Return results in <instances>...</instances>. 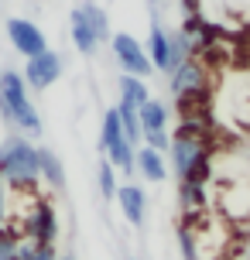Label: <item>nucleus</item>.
I'll return each mask as SVG.
<instances>
[{
  "instance_id": "f257e3e1",
  "label": "nucleus",
  "mask_w": 250,
  "mask_h": 260,
  "mask_svg": "<svg viewBox=\"0 0 250 260\" xmlns=\"http://www.w3.org/2000/svg\"><path fill=\"white\" fill-rule=\"evenodd\" d=\"M165 157H168V168L175 171L178 182H196V185L212 182V154L209 144H206V134H202V117L182 120V127L171 134Z\"/></svg>"
},
{
  "instance_id": "f03ea898",
  "label": "nucleus",
  "mask_w": 250,
  "mask_h": 260,
  "mask_svg": "<svg viewBox=\"0 0 250 260\" xmlns=\"http://www.w3.org/2000/svg\"><path fill=\"white\" fill-rule=\"evenodd\" d=\"M0 120L24 137H41V130H45L38 106L31 103L24 76L14 69H0Z\"/></svg>"
},
{
  "instance_id": "7ed1b4c3",
  "label": "nucleus",
  "mask_w": 250,
  "mask_h": 260,
  "mask_svg": "<svg viewBox=\"0 0 250 260\" xmlns=\"http://www.w3.org/2000/svg\"><path fill=\"white\" fill-rule=\"evenodd\" d=\"M0 178L7 192H35L41 182L38 175V147L24 134H7L0 141Z\"/></svg>"
},
{
  "instance_id": "20e7f679",
  "label": "nucleus",
  "mask_w": 250,
  "mask_h": 260,
  "mask_svg": "<svg viewBox=\"0 0 250 260\" xmlns=\"http://www.w3.org/2000/svg\"><path fill=\"white\" fill-rule=\"evenodd\" d=\"M168 89L182 103V110L202 103L209 96V69L199 62V58H189V62H182L178 69L168 72Z\"/></svg>"
},
{
  "instance_id": "39448f33",
  "label": "nucleus",
  "mask_w": 250,
  "mask_h": 260,
  "mask_svg": "<svg viewBox=\"0 0 250 260\" xmlns=\"http://www.w3.org/2000/svg\"><path fill=\"white\" fill-rule=\"evenodd\" d=\"M100 151L106 154V161H110L120 175H134V154H137V147L123 137L117 106H110L103 113V123H100Z\"/></svg>"
},
{
  "instance_id": "423d86ee",
  "label": "nucleus",
  "mask_w": 250,
  "mask_h": 260,
  "mask_svg": "<svg viewBox=\"0 0 250 260\" xmlns=\"http://www.w3.org/2000/svg\"><path fill=\"white\" fill-rule=\"evenodd\" d=\"M110 52H113L117 65L123 69V76H137V79L154 76V65L147 58V48L134 38V35H127V31H120V35L110 38Z\"/></svg>"
},
{
  "instance_id": "0eeeda50",
  "label": "nucleus",
  "mask_w": 250,
  "mask_h": 260,
  "mask_svg": "<svg viewBox=\"0 0 250 260\" xmlns=\"http://www.w3.org/2000/svg\"><path fill=\"white\" fill-rule=\"evenodd\" d=\"M7 41H11V48L17 55H24V58H35V55L48 52V38H45V31H41L35 21H27V17H7Z\"/></svg>"
},
{
  "instance_id": "6e6552de",
  "label": "nucleus",
  "mask_w": 250,
  "mask_h": 260,
  "mask_svg": "<svg viewBox=\"0 0 250 260\" xmlns=\"http://www.w3.org/2000/svg\"><path fill=\"white\" fill-rule=\"evenodd\" d=\"M62 69H66V62H62V55L58 52H41L35 55V58H27L24 62V82H27V89H35V92H45V89H52L55 82L62 79Z\"/></svg>"
},
{
  "instance_id": "1a4fd4ad",
  "label": "nucleus",
  "mask_w": 250,
  "mask_h": 260,
  "mask_svg": "<svg viewBox=\"0 0 250 260\" xmlns=\"http://www.w3.org/2000/svg\"><path fill=\"white\" fill-rule=\"evenodd\" d=\"M24 236L35 243H55L58 240V212L48 199H35V206L24 212Z\"/></svg>"
},
{
  "instance_id": "9d476101",
  "label": "nucleus",
  "mask_w": 250,
  "mask_h": 260,
  "mask_svg": "<svg viewBox=\"0 0 250 260\" xmlns=\"http://www.w3.org/2000/svg\"><path fill=\"white\" fill-rule=\"evenodd\" d=\"M117 206H120L123 219L131 222V226H137V230L144 226V219H147V192L137 182H123L117 188Z\"/></svg>"
},
{
  "instance_id": "9b49d317",
  "label": "nucleus",
  "mask_w": 250,
  "mask_h": 260,
  "mask_svg": "<svg viewBox=\"0 0 250 260\" xmlns=\"http://www.w3.org/2000/svg\"><path fill=\"white\" fill-rule=\"evenodd\" d=\"M134 171L144 178V182L151 185H161L165 178H168V157L161 154V151H154V147H137V154H134Z\"/></svg>"
},
{
  "instance_id": "f8f14e48",
  "label": "nucleus",
  "mask_w": 250,
  "mask_h": 260,
  "mask_svg": "<svg viewBox=\"0 0 250 260\" xmlns=\"http://www.w3.org/2000/svg\"><path fill=\"white\" fill-rule=\"evenodd\" d=\"M147 58H151V65H154V72H161V76H168L171 69V45H168V27L161 24L158 17L151 21V35H147Z\"/></svg>"
},
{
  "instance_id": "ddd939ff",
  "label": "nucleus",
  "mask_w": 250,
  "mask_h": 260,
  "mask_svg": "<svg viewBox=\"0 0 250 260\" xmlns=\"http://www.w3.org/2000/svg\"><path fill=\"white\" fill-rule=\"evenodd\" d=\"M69 38H72V45H76L79 55H96L100 52V38L92 35L89 21L82 17L79 7H72V14H69Z\"/></svg>"
},
{
  "instance_id": "4468645a",
  "label": "nucleus",
  "mask_w": 250,
  "mask_h": 260,
  "mask_svg": "<svg viewBox=\"0 0 250 260\" xmlns=\"http://www.w3.org/2000/svg\"><path fill=\"white\" fill-rule=\"evenodd\" d=\"M38 175L52 192L66 188V165H62V157L55 154L52 147H38Z\"/></svg>"
},
{
  "instance_id": "2eb2a0df",
  "label": "nucleus",
  "mask_w": 250,
  "mask_h": 260,
  "mask_svg": "<svg viewBox=\"0 0 250 260\" xmlns=\"http://www.w3.org/2000/svg\"><path fill=\"white\" fill-rule=\"evenodd\" d=\"M175 195H178V206H182L185 216H199V212H206V209H209V185L178 182Z\"/></svg>"
},
{
  "instance_id": "dca6fc26",
  "label": "nucleus",
  "mask_w": 250,
  "mask_h": 260,
  "mask_svg": "<svg viewBox=\"0 0 250 260\" xmlns=\"http://www.w3.org/2000/svg\"><path fill=\"white\" fill-rule=\"evenodd\" d=\"M220 206H223L226 219H247L250 216V188L247 185H233L220 195Z\"/></svg>"
},
{
  "instance_id": "f3484780",
  "label": "nucleus",
  "mask_w": 250,
  "mask_h": 260,
  "mask_svg": "<svg viewBox=\"0 0 250 260\" xmlns=\"http://www.w3.org/2000/svg\"><path fill=\"white\" fill-rule=\"evenodd\" d=\"M137 117H141V130H168L171 123V106L165 100H147L141 110H137Z\"/></svg>"
},
{
  "instance_id": "a211bd4d",
  "label": "nucleus",
  "mask_w": 250,
  "mask_h": 260,
  "mask_svg": "<svg viewBox=\"0 0 250 260\" xmlns=\"http://www.w3.org/2000/svg\"><path fill=\"white\" fill-rule=\"evenodd\" d=\"M117 89H120V103H131V106H137V110L151 100L147 82H144V79H137V76H120L117 79Z\"/></svg>"
},
{
  "instance_id": "6ab92c4d",
  "label": "nucleus",
  "mask_w": 250,
  "mask_h": 260,
  "mask_svg": "<svg viewBox=\"0 0 250 260\" xmlns=\"http://www.w3.org/2000/svg\"><path fill=\"white\" fill-rule=\"evenodd\" d=\"M79 11H82V17L89 21L92 35L100 38V45L113 38V31H110V17H106V11L100 7V4H92V0H82V4H79Z\"/></svg>"
},
{
  "instance_id": "aec40b11",
  "label": "nucleus",
  "mask_w": 250,
  "mask_h": 260,
  "mask_svg": "<svg viewBox=\"0 0 250 260\" xmlns=\"http://www.w3.org/2000/svg\"><path fill=\"white\" fill-rule=\"evenodd\" d=\"M117 117H120V127H123V137L137 147V144H141V137H144V130H141V117H137V106L117 103Z\"/></svg>"
},
{
  "instance_id": "412c9836",
  "label": "nucleus",
  "mask_w": 250,
  "mask_h": 260,
  "mask_svg": "<svg viewBox=\"0 0 250 260\" xmlns=\"http://www.w3.org/2000/svg\"><path fill=\"white\" fill-rule=\"evenodd\" d=\"M96 188H100V195H103V199H117V188H120L117 168H113L106 157L100 161V168H96Z\"/></svg>"
},
{
  "instance_id": "4be33fe9",
  "label": "nucleus",
  "mask_w": 250,
  "mask_h": 260,
  "mask_svg": "<svg viewBox=\"0 0 250 260\" xmlns=\"http://www.w3.org/2000/svg\"><path fill=\"white\" fill-rule=\"evenodd\" d=\"M178 250H182V260H199L196 226H189V222H182V226H178Z\"/></svg>"
},
{
  "instance_id": "5701e85b",
  "label": "nucleus",
  "mask_w": 250,
  "mask_h": 260,
  "mask_svg": "<svg viewBox=\"0 0 250 260\" xmlns=\"http://www.w3.org/2000/svg\"><path fill=\"white\" fill-rule=\"evenodd\" d=\"M17 243H21V233L14 226H0V260H14Z\"/></svg>"
},
{
  "instance_id": "b1692460",
  "label": "nucleus",
  "mask_w": 250,
  "mask_h": 260,
  "mask_svg": "<svg viewBox=\"0 0 250 260\" xmlns=\"http://www.w3.org/2000/svg\"><path fill=\"white\" fill-rule=\"evenodd\" d=\"M141 144L144 147H154V151H168V144H171V134L168 130H144V137H141Z\"/></svg>"
},
{
  "instance_id": "393cba45",
  "label": "nucleus",
  "mask_w": 250,
  "mask_h": 260,
  "mask_svg": "<svg viewBox=\"0 0 250 260\" xmlns=\"http://www.w3.org/2000/svg\"><path fill=\"white\" fill-rule=\"evenodd\" d=\"M0 226H11V209H7V185L0 178Z\"/></svg>"
},
{
  "instance_id": "a878e982",
  "label": "nucleus",
  "mask_w": 250,
  "mask_h": 260,
  "mask_svg": "<svg viewBox=\"0 0 250 260\" xmlns=\"http://www.w3.org/2000/svg\"><path fill=\"white\" fill-rule=\"evenodd\" d=\"M58 260H76V257H58Z\"/></svg>"
},
{
  "instance_id": "bb28decb",
  "label": "nucleus",
  "mask_w": 250,
  "mask_h": 260,
  "mask_svg": "<svg viewBox=\"0 0 250 260\" xmlns=\"http://www.w3.org/2000/svg\"><path fill=\"white\" fill-rule=\"evenodd\" d=\"M131 260H134V257H131Z\"/></svg>"
}]
</instances>
